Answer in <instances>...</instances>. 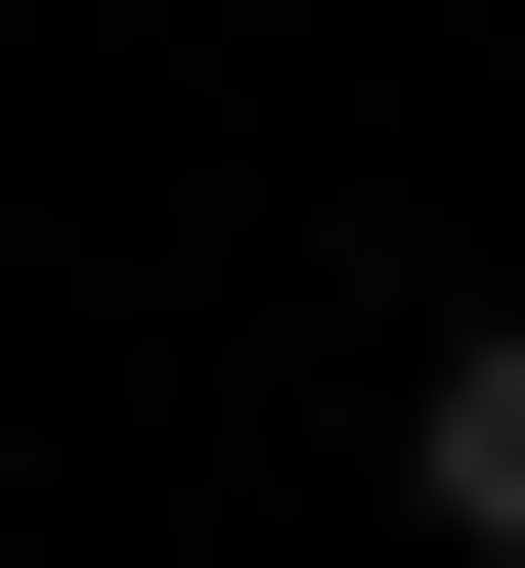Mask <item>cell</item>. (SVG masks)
I'll use <instances>...</instances> for the list:
<instances>
[{"label":"cell","instance_id":"obj_1","mask_svg":"<svg viewBox=\"0 0 525 568\" xmlns=\"http://www.w3.org/2000/svg\"><path fill=\"white\" fill-rule=\"evenodd\" d=\"M394 525H438V568H525V306H482L438 394H394Z\"/></svg>","mask_w":525,"mask_h":568}]
</instances>
